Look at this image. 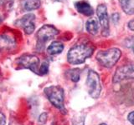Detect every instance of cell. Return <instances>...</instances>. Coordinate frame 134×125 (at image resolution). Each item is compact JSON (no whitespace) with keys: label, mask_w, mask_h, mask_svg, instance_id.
Masks as SVG:
<instances>
[{"label":"cell","mask_w":134,"mask_h":125,"mask_svg":"<svg viewBox=\"0 0 134 125\" xmlns=\"http://www.w3.org/2000/svg\"><path fill=\"white\" fill-rule=\"evenodd\" d=\"M119 14H117V12H116V14H113L112 16H111V18H112V21L114 23H117V22H118L119 20Z\"/></svg>","instance_id":"7402d4cb"},{"label":"cell","mask_w":134,"mask_h":125,"mask_svg":"<svg viewBox=\"0 0 134 125\" xmlns=\"http://www.w3.org/2000/svg\"><path fill=\"white\" fill-rule=\"evenodd\" d=\"M17 46L15 37L8 33L0 34V52H10Z\"/></svg>","instance_id":"9c48e42d"},{"label":"cell","mask_w":134,"mask_h":125,"mask_svg":"<svg viewBox=\"0 0 134 125\" xmlns=\"http://www.w3.org/2000/svg\"><path fill=\"white\" fill-rule=\"evenodd\" d=\"M98 125H107L106 123H100V124H98Z\"/></svg>","instance_id":"484cf974"},{"label":"cell","mask_w":134,"mask_h":125,"mask_svg":"<svg viewBox=\"0 0 134 125\" xmlns=\"http://www.w3.org/2000/svg\"><path fill=\"white\" fill-rule=\"evenodd\" d=\"M123 12L128 15L134 14V0H119Z\"/></svg>","instance_id":"5bb4252c"},{"label":"cell","mask_w":134,"mask_h":125,"mask_svg":"<svg viewBox=\"0 0 134 125\" xmlns=\"http://www.w3.org/2000/svg\"><path fill=\"white\" fill-rule=\"evenodd\" d=\"M75 8H76L78 12L85 16H91L94 14L93 8L86 1H78L75 3Z\"/></svg>","instance_id":"8fae6325"},{"label":"cell","mask_w":134,"mask_h":125,"mask_svg":"<svg viewBox=\"0 0 134 125\" xmlns=\"http://www.w3.org/2000/svg\"><path fill=\"white\" fill-rule=\"evenodd\" d=\"M35 15L33 14H28L26 15H24V17H22L20 19L17 20L15 22V24L17 26L23 28L25 33L31 34L35 29Z\"/></svg>","instance_id":"30bf717a"},{"label":"cell","mask_w":134,"mask_h":125,"mask_svg":"<svg viewBox=\"0 0 134 125\" xmlns=\"http://www.w3.org/2000/svg\"><path fill=\"white\" fill-rule=\"evenodd\" d=\"M2 2H3V0H0V5L2 4Z\"/></svg>","instance_id":"4316f807"},{"label":"cell","mask_w":134,"mask_h":125,"mask_svg":"<svg viewBox=\"0 0 134 125\" xmlns=\"http://www.w3.org/2000/svg\"><path fill=\"white\" fill-rule=\"evenodd\" d=\"M46 120H47V114L46 113H43L39 118V123L44 124L46 122Z\"/></svg>","instance_id":"ffe728a7"},{"label":"cell","mask_w":134,"mask_h":125,"mask_svg":"<svg viewBox=\"0 0 134 125\" xmlns=\"http://www.w3.org/2000/svg\"><path fill=\"white\" fill-rule=\"evenodd\" d=\"M99 23L100 22L97 18H89L86 21V31L91 35H96L100 28Z\"/></svg>","instance_id":"7c38bea8"},{"label":"cell","mask_w":134,"mask_h":125,"mask_svg":"<svg viewBox=\"0 0 134 125\" xmlns=\"http://www.w3.org/2000/svg\"><path fill=\"white\" fill-rule=\"evenodd\" d=\"M44 93L49 102L60 110H65L64 107V90L60 86H49L44 89Z\"/></svg>","instance_id":"3957f363"},{"label":"cell","mask_w":134,"mask_h":125,"mask_svg":"<svg viewBox=\"0 0 134 125\" xmlns=\"http://www.w3.org/2000/svg\"><path fill=\"white\" fill-rule=\"evenodd\" d=\"M64 50V45L59 41H54L47 48V53L50 55H56Z\"/></svg>","instance_id":"9a60e30c"},{"label":"cell","mask_w":134,"mask_h":125,"mask_svg":"<svg viewBox=\"0 0 134 125\" xmlns=\"http://www.w3.org/2000/svg\"><path fill=\"white\" fill-rule=\"evenodd\" d=\"M16 63L19 66V68H28L34 73H39L38 68L40 65V59L35 55L24 54V55L19 57L17 59Z\"/></svg>","instance_id":"8992f818"},{"label":"cell","mask_w":134,"mask_h":125,"mask_svg":"<svg viewBox=\"0 0 134 125\" xmlns=\"http://www.w3.org/2000/svg\"><path fill=\"white\" fill-rule=\"evenodd\" d=\"M59 33V30L52 25L46 24L40 28V30L36 33L37 39V47L40 48V50L43 49L46 42L52 39L54 36Z\"/></svg>","instance_id":"5b68a950"},{"label":"cell","mask_w":134,"mask_h":125,"mask_svg":"<svg viewBox=\"0 0 134 125\" xmlns=\"http://www.w3.org/2000/svg\"><path fill=\"white\" fill-rule=\"evenodd\" d=\"M96 14L98 20L102 26V34L107 37L110 33V27H109V16L107 14V6L104 4H99L96 8Z\"/></svg>","instance_id":"ba28073f"},{"label":"cell","mask_w":134,"mask_h":125,"mask_svg":"<svg viewBox=\"0 0 134 125\" xmlns=\"http://www.w3.org/2000/svg\"><path fill=\"white\" fill-rule=\"evenodd\" d=\"M20 4L24 11H32L40 7L41 1L40 0H21Z\"/></svg>","instance_id":"4fadbf2b"},{"label":"cell","mask_w":134,"mask_h":125,"mask_svg":"<svg viewBox=\"0 0 134 125\" xmlns=\"http://www.w3.org/2000/svg\"><path fill=\"white\" fill-rule=\"evenodd\" d=\"M53 2H62V1H65V0H52Z\"/></svg>","instance_id":"d4e9b609"},{"label":"cell","mask_w":134,"mask_h":125,"mask_svg":"<svg viewBox=\"0 0 134 125\" xmlns=\"http://www.w3.org/2000/svg\"><path fill=\"white\" fill-rule=\"evenodd\" d=\"M128 28L129 29H131L132 31H134V18L132 20H130L128 22Z\"/></svg>","instance_id":"cb8c5ba5"},{"label":"cell","mask_w":134,"mask_h":125,"mask_svg":"<svg viewBox=\"0 0 134 125\" xmlns=\"http://www.w3.org/2000/svg\"><path fill=\"white\" fill-rule=\"evenodd\" d=\"M1 20H2V18H1V16H0V23H1Z\"/></svg>","instance_id":"83f0119b"},{"label":"cell","mask_w":134,"mask_h":125,"mask_svg":"<svg viewBox=\"0 0 134 125\" xmlns=\"http://www.w3.org/2000/svg\"><path fill=\"white\" fill-rule=\"evenodd\" d=\"M6 123V118L2 112H0V125H5Z\"/></svg>","instance_id":"44dd1931"},{"label":"cell","mask_w":134,"mask_h":125,"mask_svg":"<svg viewBox=\"0 0 134 125\" xmlns=\"http://www.w3.org/2000/svg\"><path fill=\"white\" fill-rule=\"evenodd\" d=\"M121 55L119 48H112L107 50H100L96 54V60L105 68H111L114 66Z\"/></svg>","instance_id":"7a4b0ae2"},{"label":"cell","mask_w":134,"mask_h":125,"mask_svg":"<svg viewBox=\"0 0 134 125\" xmlns=\"http://www.w3.org/2000/svg\"><path fill=\"white\" fill-rule=\"evenodd\" d=\"M126 79H134V64H127L119 67L116 70L112 82L117 83Z\"/></svg>","instance_id":"52a82bcc"},{"label":"cell","mask_w":134,"mask_h":125,"mask_svg":"<svg viewBox=\"0 0 134 125\" xmlns=\"http://www.w3.org/2000/svg\"><path fill=\"white\" fill-rule=\"evenodd\" d=\"M66 75L71 81L76 83L80 80L81 78V69L80 68H72L66 72Z\"/></svg>","instance_id":"2e32d148"},{"label":"cell","mask_w":134,"mask_h":125,"mask_svg":"<svg viewBox=\"0 0 134 125\" xmlns=\"http://www.w3.org/2000/svg\"><path fill=\"white\" fill-rule=\"evenodd\" d=\"M85 118L86 114L80 113V114H75L72 118V124L73 125H85Z\"/></svg>","instance_id":"e0dca14e"},{"label":"cell","mask_w":134,"mask_h":125,"mask_svg":"<svg viewBox=\"0 0 134 125\" xmlns=\"http://www.w3.org/2000/svg\"><path fill=\"white\" fill-rule=\"evenodd\" d=\"M86 85L88 87V93L92 98L96 99L102 92V84L99 74L94 70H90L87 74Z\"/></svg>","instance_id":"277c9868"},{"label":"cell","mask_w":134,"mask_h":125,"mask_svg":"<svg viewBox=\"0 0 134 125\" xmlns=\"http://www.w3.org/2000/svg\"><path fill=\"white\" fill-rule=\"evenodd\" d=\"M95 47L89 41H82L75 44L67 53V59L71 64H81L94 53Z\"/></svg>","instance_id":"6da1fadb"},{"label":"cell","mask_w":134,"mask_h":125,"mask_svg":"<svg viewBox=\"0 0 134 125\" xmlns=\"http://www.w3.org/2000/svg\"><path fill=\"white\" fill-rule=\"evenodd\" d=\"M125 44L127 48H131L134 53V35H132V37H130L128 39H126Z\"/></svg>","instance_id":"d6986e66"},{"label":"cell","mask_w":134,"mask_h":125,"mask_svg":"<svg viewBox=\"0 0 134 125\" xmlns=\"http://www.w3.org/2000/svg\"><path fill=\"white\" fill-rule=\"evenodd\" d=\"M48 71H49V64L47 62H44L43 64H41L40 66V70H39V72L40 75H44L48 73Z\"/></svg>","instance_id":"ac0fdd59"},{"label":"cell","mask_w":134,"mask_h":125,"mask_svg":"<svg viewBox=\"0 0 134 125\" xmlns=\"http://www.w3.org/2000/svg\"><path fill=\"white\" fill-rule=\"evenodd\" d=\"M127 118L129 120V122L131 123L132 125H134V111L132 112V113H130V114H128V116H127Z\"/></svg>","instance_id":"603a6c76"}]
</instances>
